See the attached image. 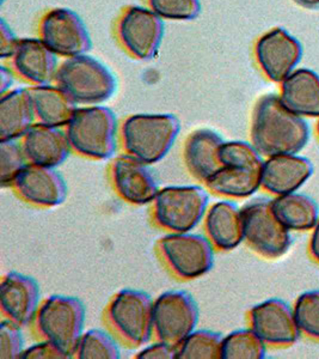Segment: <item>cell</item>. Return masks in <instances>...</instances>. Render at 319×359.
<instances>
[{
	"mask_svg": "<svg viewBox=\"0 0 319 359\" xmlns=\"http://www.w3.org/2000/svg\"><path fill=\"white\" fill-rule=\"evenodd\" d=\"M84 304L78 298L60 294L47 298L35 318L37 332L43 340L57 345L71 357L84 333Z\"/></svg>",
	"mask_w": 319,
	"mask_h": 359,
	"instance_id": "5b68a950",
	"label": "cell"
},
{
	"mask_svg": "<svg viewBox=\"0 0 319 359\" xmlns=\"http://www.w3.org/2000/svg\"><path fill=\"white\" fill-rule=\"evenodd\" d=\"M40 304V287L33 278L10 272L0 284V306L6 318L25 327L36 318Z\"/></svg>",
	"mask_w": 319,
	"mask_h": 359,
	"instance_id": "ac0fdd59",
	"label": "cell"
},
{
	"mask_svg": "<svg viewBox=\"0 0 319 359\" xmlns=\"http://www.w3.org/2000/svg\"><path fill=\"white\" fill-rule=\"evenodd\" d=\"M22 147L29 163L57 168L70 155L71 144L62 127L35 123L22 138Z\"/></svg>",
	"mask_w": 319,
	"mask_h": 359,
	"instance_id": "d6986e66",
	"label": "cell"
},
{
	"mask_svg": "<svg viewBox=\"0 0 319 359\" xmlns=\"http://www.w3.org/2000/svg\"><path fill=\"white\" fill-rule=\"evenodd\" d=\"M280 98L299 116L319 118V76L307 69L293 71L281 83Z\"/></svg>",
	"mask_w": 319,
	"mask_h": 359,
	"instance_id": "7402d4cb",
	"label": "cell"
},
{
	"mask_svg": "<svg viewBox=\"0 0 319 359\" xmlns=\"http://www.w3.org/2000/svg\"><path fill=\"white\" fill-rule=\"evenodd\" d=\"M293 313L299 330L312 338L319 339V290L300 294Z\"/></svg>",
	"mask_w": 319,
	"mask_h": 359,
	"instance_id": "1f68e13d",
	"label": "cell"
},
{
	"mask_svg": "<svg viewBox=\"0 0 319 359\" xmlns=\"http://www.w3.org/2000/svg\"><path fill=\"white\" fill-rule=\"evenodd\" d=\"M275 215L288 230L305 231L315 228L318 222V206L310 196L300 193L278 196L271 201Z\"/></svg>",
	"mask_w": 319,
	"mask_h": 359,
	"instance_id": "4316f807",
	"label": "cell"
},
{
	"mask_svg": "<svg viewBox=\"0 0 319 359\" xmlns=\"http://www.w3.org/2000/svg\"><path fill=\"white\" fill-rule=\"evenodd\" d=\"M164 262L182 279H197L213 269V243L199 233H171L158 243Z\"/></svg>",
	"mask_w": 319,
	"mask_h": 359,
	"instance_id": "9c48e42d",
	"label": "cell"
},
{
	"mask_svg": "<svg viewBox=\"0 0 319 359\" xmlns=\"http://www.w3.org/2000/svg\"><path fill=\"white\" fill-rule=\"evenodd\" d=\"M241 218L244 240L262 257H283L291 247L290 230L278 221L271 208V201H250L241 208Z\"/></svg>",
	"mask_w": 319,
	"mask_h": 359,
	"instance_id": "ba28073f",
	"label": "cell"
},
{
	"mask_svg": "<svg viewBox=\"0 0 319 359\" xmlns=\"http://www.w3.org/2000/svg\"><path fill=\"white\" fill-rule=\"evenodd\" d=\"M72 358L70 355L62 351L57 345L50 343L48 340H43L42 343L34 344L31 346L25 347L20 359H69Z\"/></svg>",
	"mask_w": 319,
	"mask_h": 359,
	"instance_id": "d590c367",
	"label": "cell"
},
{
	"mask_svg": "<svg viewBox=\"0 0 319 359\" xmlns=\"http://www.w3.org/2000/svg\"><path fill=\"white\" fill-rule=\"evenodd\" d=\"M208 205V193L200 186H169L157 194L153 216L160 228L189 233L205 218Z\"/></svg>",
	"mask_w": 319,
	"mask_h": 359,
	"instance_id": "8992f818",
	"label": "cell"
},
{
	"mask_svg": "<svg viewBox=\"0 0 319 359\" xmlns=\"http://www.w3.org/2000/svg\"><path fill=\"white\" fill-rule=\"evenodd\" d=\"M262 167L222 165L205 184L211 192L229 198H248L257 192L261 182Z\"/></svg>",
	"mask_w": 319,
	"mask_h": 359,
	"instance_id": "484cf974",
	"label": "cell"
},
{
	"mask_svg": "<svg viewBox=\"0 0 319 359\" xmlns=\"http://www.w3.org/2000/svg\"><path fill=\"white\" fill-rule=\"evenodd\" d=\"M313 172L309 159L298 155L273 156L263 163L262 187L275 196L295 193Z\"/></svg>",
	"mask_w": 319,
	"mask_h": 359,
	"instance_id": "ffe728a7",
	"label": "cell"
},
{
	"mask_svg": "<svg viewBox=\"0 0 319 359\" xmlns=\"http://www.w3.org/2000/svg\"><path fill=\"white\" fill-rule=\"evenodd\" d=\"M115 35L121 48L136 60H151L163 41V20L151 8L128 6L116 20Z\"/></svg>",
	"mask_w": 319,
	"mask_h": 359,
	"instance_id": "52a82bcc",
	"label": "cell"
},
{
	"mask_svg": "<svg viewBox=\"0 0 319 359\" xmlns=\"http://www.w3.org/2000/svg\"><path fill=\"white\" fill-rule=\"evenodd\" d=\"M250 326L263 341L275 346L295 344L300 335L295 313L281 299H268L250 311Z\"/></svg>",
	"mask_w": 319,
	"mask_h": 359,
	"instance_id": "5bb4252c",
	"label": "cell"
},
{
	"mask_svg": "<svg viewBox=\"0 0 319 359\" xmlns=\"http://www.w3.org/2000/svg\"><path fill=\"white\" fill-rule=\"evenodd\" d=\"M148 8L169 21H192L201 13L200 0H146Z\"/></svg>",
	"mask_w": 319,
	"mask_h": 359,
	"instance_id": "d6a6232c",
	"label": "cell"
},
{
	"mask_svg": "<svg viewBox=\"0 0 319 359\" xmlns=\"http://www.w3.org/2000/svg\"><path fill=\"white\" fill-rule=\"evenodd\" d=\"M317 130H318V135H319V123H318V126H317Z\"/></svg>",
	"mask_w": 319,
	"mask_h": 359,
	"instance_id": "b9f144b4",
	"label": "cell"
},
{
	"mask_svg": "<svg viewBox=\"0 0 319 359\" xmlns=\"http://www.w3.org/2000/svg\"><path fill=\"white\" fill-rule=\"evenodd\" d=\"M303 57V47L283 28H275L258 39L255 57L258 67L271 82L283 83Z\"/></svg>",
	"mask_w": 319,
	"mask_h": 359,
	"instance_id": "4fadbf2b",
	"label": "cell"
},
{
	"mask_svg": "<svg viewBox=\"0 0 319 359\" xmlns=\"http://www.w3.org/2000/svg\"><path fill=\"white\" fill-rule=\"evenodd\" d=\"M20 39L15 36L11 28L6 25L4 20L0 22V57L1 59H6L13 54V49L16 47L17 42Z\"/></svg>",
	"mask_w": 319,
	"mask_h": 359,
	"instance_id": "74e56055",
	"label": "cell"
},
{
	"mask_svg": "<svg viewBox=\"0 0 319 359\" xmlns=\"http://www.w3.org/2000/svg\"><path fill=\"white\" fill-rule=\"evenodd\" d=\"M266 343L251 328L238 330L222 339L221 359H263Z\"/></svg>",
	"mask_w": 319,
	"mask_h": 359,
	"instance_id": "83f0119b",
	"label": "cell"
},
{
	"mask_svg": "<svg viewBox=\"0 0 319 359\" xmlns=\"http://www.w3.org/2000/svg\"><path fill=\"white\" fill-rule=\"evenodd\" d=\"M180 131L175 115L134 114L123 121L121 137L127 154L150 165L168 155Z\"/></svg>",
	"mask_w": 319,
	"mask_h": 359,
	"instance_id": "3957f363",
	"label": "cell"
},
{
	"mask_svg": "<svg viewBox=\"0 0 319 359\" xmlns=\"http://www.w3.org/2000/svg\"><path fill=\"white\" fill-rule=\"evenodd\" d=\"M136 359H177V346L158 341L143 348L135 355Z\"/></svg>",
	"mask_w": 319,
	"mask_h": 359,
	"instance_id": "8d00e7d4",
	"label": "cell"
},
{
	"mask_svg": "<svg viewBox=\"0 0 319 359\" xmlns=\"http://www.w3.org/2000/svg\"><path fill=\"white\" fill-rule=\"evenodd\" d=\"M309 139L306 121L290 111L280 96L264 95L258 100L253 113L251 140L261 155H297Z\"/></svg>",
	"mask_w": 319,
	"mask_h": 359,
	"instance_id": "6da1fadb",
	"label": "cell"
},
{
	"mask_svg": "<svg viewBox=\"0 0 319 359\" xmlns=\"http://www.w3.org/2000/svg\"><path fill=\"white\" fill-rule=\"evenodd\" d=\"M54 83L77 106H99L111 100L116 91L114 74L87 54L67 57L59 64Z\"/></svg>",
	"mask_w": 319,
	"mask_h": 359,
	"instance_id": "7a4b0ae2",
	"label": "cell"
},
{
	"mask_svg": "<svg viewBox=\"0 0 319 359\" xmlns=\"http://www.w3.org/2000/svg\"><path fill=\"white\" fill-rule=\"evenodd\" d=\"M310 252H311L312 257H315L316 262H319V219L317 224H316L313 233H312Z\"/></svg>",
	"mask_w": 319,
	"mask_h": 359,
	"instance_id": "ab89813d",
	"label": "cell"
},
{
	"mask_svg": "<svg viewBox=\"0 0 319 359\" xmlns=\"http://www.w3.org/2000/svg\"><path fill=\"white\" fill-rule=\"evenodd\" d=\"M108 318L115 331L132 345H145L155 333L153 302L143 291L126 289L115 294L108 306Z\"/></svg>",
	"mask_w": 319,
	"mask_h": 359,
	"instance_id": "30bf717a",
	"label": "cell"
},
{
	"mask_svg": "<svg viewBox=\"0 0 319 359\" xmlns=\"http://www.w3.org/2000/svg\"><path fill=\"white\" fill-rule=\"evenodd\" d=\"M37 123L45 126H67L78 108L64 90L55 84L28 88Z\"/></svg>",
	"mask_w": 319,
	"mask_h": 359,
	"instance_id": "d4e9b609",
	"label": "cell"
},
{
	"mask_svg": "<svg viewBox=\"0 0 319 359\" xmlns=\"http://www.w3.org/2000/svg\"><path fill=\"white\" fill-rule=\"evenodd\" d=\"M66 135L72 150L92 159H108L116 150L118 121L113 111L103 106L77 108Z\"/></svg>",
	"mask_w": 319,
	"mask_h": 359,
	"instance_id": "277c9868",
	"label": "cell"
},
{
	"mask_svg": "<svg viewBox=\"0 0 319 359\" xmlns=\"http://www.w3.org/2000/svg\"><path fill=\"white\" fill-rule=\"evenodd\" d=\"M57 57L40 39H20L8 57V67L31 86L52 84L59 67Z\"/></svg>",
	"mask_w": 319,
	"mask_h": 359,
	"instance_id": "9a60e30c",
	"label": "cell"
},
{
	"mask_svg": "<svg viewBox=\"0 0 319 359\" xmlns=\"http://www.w3.org/2000/svg\"><path fill=\"white\" fill-rule=\"evenodd\" d=\"M222 339L217 332L195 330L178 344L177 359H221Z\"/></svg>",
	"mask_w": 319,
	"mask_h": 359,
	"instance_id": "f1b7e54d",
	"label": "cell"
},
{
	"mask_svg": "<svg viewBox=\"0 0 319 359\" xmlns=\"http://www.w3.org/2000/svg\"><path fill=\"white\" fill-rule=\"evenodd\" d=\"M74 357L79 359H119V345L113 337L102 330H90L83 333Z\"/></svg>",
	"mask_w": 319,
	"mask_h": 359,
	"instance_id": "f546056e",
	"label": "cell"
},
{
	"mask_svg": "<svg viewBox=\"0 0 319 359\" xmlns=\"http://www.w3.org/2000/svg\"><path fill=\"white\" fill-rule=\"evenodd\" d=\"M24 348L21 326L8 318L3 320L0 323V358L20 359Z\"/></svg>",
	"mask_w": 319,
	"mask_h": 359,
	"instance_id": "e575fe53",
	"label": "cell"
},
{
	"mask_svg": "<svg viewBox=\"0 0 319 359\" xmlns=\"http://www.w3.org/2000/svg\"><path fill=\"white\" fill-rule=\"evenodd\" d=\"M29 164L22 144L17 140H0V184L13 187L20 172Z\"/></svg>",
	"mask_w": 319,
	"mask_h": 359,
	"instance_id": "4dcf8cb0",
	"label": "cell"
},
{
	"mask_svg": "<svg viewBox=\"0 0 319 359\" xmlns=\"http://www.w3.org/2000/svg\"><path fill=\"white\" fill-rule=\"evenodd\" d=\"M111 180L116 193L129 204H150L160 192L148 164L129 154L119 156L113 162Z\"/></svg>",
	"mask_w": 319,
	"mask_h": 359,
	"instance_id": "2e32d148",
	"label": "cell"
},
{
	"mask_svg": "<svg viewBox=\"0 0 319 359\" xmlns=\"http://www.w3.org/2000/svg\"><path fill=\"white\" fill-rule=\"evenodd\" d=\"M38 39L57 57H72L91 49L90 34L79 15L66 8H52L38 23Z\"/></svg>",
	"mask_w": 319,
	"mask_h": 359,
	"instance_id": "7c38bea8",
	"label": "cell"
},
{
	"mask_svg": "<svg viewBox=\"0 0 319 359\" xmlns=\"http://www.w3.org/2000/svg\"><path fill=\"white\" fill-rule=\"evenodd\" d=\"M28 89L8 90L0 97V140H17L35 125Z\"/></svg>",
	"mask_w": 319,
	"mask_h": 359,
	"instance_id": "cb8c5ba5",
	"label": "cell"
},
{
	"mask_svg": "<svg viewBox=\"0 0 319 359\" xmlns=\"http://www.w3.org/2000/svg\"><path fill=\"white\" fill-rule=\"evenodd\" d=\"M13 187L29 204L54 208L65 201L67 186L55 168L29 163L17 176Z\"/></svg>",
	"mask_w": 319,
	"mask_h": 359,
	"instance_id": "e0dca14e",
	"label": "cell"
},
{
	"mask_svg": "<svg viewBox=\"0 0 319 359\" xmlns=\"http://www.w3.org/2000/svg\"><path fill=\"white\" fill-rule=\"evenodd\" d=\"M224 140L217 132L202 128L192 132L185 144V162L195 179L206 182L220 169L219 150Z\"/></svg>",
	"mask_w": 319,
	"mask_h": 359,
	"instance_id": "44dd1931",
	"label": "cell"
},
{
	"mask_svg": "<svg viewBox=\"0 0 319 359\" xmlns=\"http://www.w3.org/2000/svg\"><path fill=\"white\" fill-rule=\"evenodd\" d=\"M221 165H241V167H263L261 154L256 147L246 142H224L219 150Z\"/></svg>",
	"mask_w": 319,
	"mask_h": 359,
	"instance_id": "836d02e7",
	"label": "cell"
},
{
	"mask_svg": "<svg viewBox=\"0 0 319 359\" xmlns=\"http://www.w3.org/2000/svg\"><path fill=\"white\" fill-rule=\"evenodd\" d=\"M206 230L213 245L232 250L244 241L241 210L231 201H218L207 210Z\"/></svg>",
	"mask_w": 319,
	"mask_h": 359,
	"instance_id": "603a6c76",
	"label": "cell"
},
{
	"mask_svg": "<svg viewBox=\"0 0 319 359\" xmlns=\"http://www.w3.org/2000/svg\"><path fill=\"white\" fill-rule=\"evenodd\" d=\"M199 308L192 294L170 290L153 302V331L164 343L178 346L197 330Z\"/></svg>",
	"mask_w": 319,
	"mask_h": 359,
	"instance_id": "8fae6325",
	"label": "cell"
},
{
	"mask_svg": "<svg viewBox=\"0 0 319 359\" xmlns=\"http://www.w3.org/2000/svg\"><path fill=\"white\" fill-rule=\"evenodd\" d=\"M293 1L295 4L307 8V10H318L319 8V0H293Z\"/></svg>",
	"mask_w": 319,
	"mask_h": 359,
	"instance_id": "60d3db41",
	"label": "cell"
},
{
	"mask_svg": "<svg viewBox=\"0 0 319 359\" xmlns=\"http://www.w3.org/2000/svg\"><path fill=\"white\" fill-rule=\"evenodd\" d=\"M13 74H15L10 67L8 69L6 66L0 67V93L1 94H5L13 86Z\"/></svg>",
	"mask_w": 319,
	"mask_h": 359,
	"instance_id": "f35d334b",
	"label": "cell"
}]
</instances>
